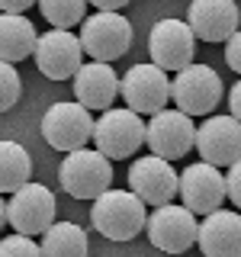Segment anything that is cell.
Segmentation results:
<instances>
[{
    "label": "cell",
    "instance_id": "6da1fadb",
    "mask_svg": "<svg viewBox=\"0 0 241 257\" xmlns=\"http://www.w3.org/2000/svg\"><path fill=\"white\" fill-rule=\"evenodd\" d=\"M145 203L132 190H103L93 199L90 222L109 241H132L145 228Z\"/></svg>",
    "mask_w": 241,
    "mask_h": 257
},
{
    "label": "cell",
    "instance_id": "7a4b0ae2",
    "mask_svg": "<svg viewBox=\"0 0 241 257\" xmlns=\"http://www.w3.org/2000/svg\"><path fill=\"white\" fill-rule=\"evenodd\" d=\"M80 23L84 26H80L77 42L84 55H90V61H116L132 45V23L116 10H100Z\"/></svg>",
    "mask_w": 241,
    "mask_h": 257
},
{
    "label": "cell",
    "instance_id": "3957f363",
    "mask_svg": "<svg viewBox=\"0 0 241 257\" xmlns=\"http://www.w3.org/2000/svg\"><path fill=\"white\" fill-rule=\"evenodd\" d=\"M58 180L68 196L74 199H96L103 190H109L112 183V167L109 158H103L100 151L90 148H77L68 151V158L58 167Z\"/></svg>",
    "mask_w": 241,
    "mask_h": 257
},
{
    "label": "cell",
    "instance_id": "277c9868",
    "mask_svg": "<svg viewBox=\"0 0 241 257\" xmlns=\"http://www.w3.org/2000/svg\"><path fill=\"white\" fill-rule=\"evenodd\" d=\"M171 100L187 116H209L222 103V77L209 64H187L171 80Z\"/></svg>",
    "mask_w": 241,
    "mask_h": 257
},
{
    "label": "cell",
    "instance_id": "5b68a950",
    "mask_svg": "<svg viewBox=\"0 0 241 257\" xmlns=\"http://www.w3.org/2000/svg\"><path fill=\"white\" fill-rule=\"evenodd\" d=\"M90 139L103 158L123 161V158H132L145 145V122L132 109H103V116L93 122Z\"/></svg>",
    "mask_w": 241,
    "mask_h": 257
},
{
    "label": "cell",
    "instance_id": "8992f818",
    "mask_svg": "<svg viewBox=\"0 0 241 257\" xmlns=\"http://www.w3.org/2000/svg\"><path fill=\"white\" fill-rule=\"evenodd\" d=\"M119 93L126 100V109L151 116L171 103V77L158 64H132L119 80Z\"/></svg>",
    "mask_w": 241,
    "mask_h": 257
},
{
    "label": "cell",
    "instance_id": "52a82bcc",
    "mask_svg": "<svg viewBox=\"0 0 241 257\" xmlns=\"http://www.w3.org/2000/svg\"><path fill=\"white\" fill-rule=\"evenodd\" d=\"M193 139H196V125L180 109H158L151 112V122L145 125V145L151 148V155L164 161H177L190 155Z\"/></svg>",
    "mask_w": 241,
    "mask_h": 257
},
{
    "label": "cell",
    "instance_id": "ba28073f",
    "mask_svg": "<svg viewBox=\"0 0 241 257\" xmlns=\"http://www.w3.org/2000/svg\"><path fill=\"white\" fill-rule=\"evenodd\" d=\"M93 135V119L90 109L80 103H52L42 116V139L52 145L55 151H77L90 142Z\"/></svg>",
    "mask_w": 241,
    "mask_h": 257
},
{
    "label": "cell",
    "instance_id": "9c48e42d",
    "mask_svg": "<svg viewBox=\"0 0 241 257\" xmlns=\"http://www.w3.org/2000/svg\"><path fill=\"white\" fill-rule=\"evenodd\" d=\"M55 209L58 206H55L52 190L29 180V183H23L20 190H13L10 203H7V222L13 225V231L36 238L55 222Z\"/></svg>",
    "mask_w": 241,
    "mask_h": 257
},
{
    "label": "cell",
    "instance_id": "30bf717a",
    "mask_svg": "<svg viewBox=\"0 0 241 257\" xmlns=\"http://www.w3.org/2000/svg\"><path fill=\"white\" fill-rule=\"evenodd\" d=\"M39 74L48 80H68L74 77V71L84 64V48H80L77 36L71 29H48L36 39L32 48Z\"/></svg>",
    "mask_w": 241,
    "mask_h": 257
},
{
    "label": "cell",
    "instance_id": "8fae6325",
    "mask_svg": "<svg viewBox=\"0 0 241 257\" xmlns=\"http://www.w3.org/2000/svg\"><path fill=\"white\" fill-rule=\"evenodd\" d=\"M148 241L164 254H183L196 244V215L187 206L164 203L145 219Z\"/></svg>",
    "mask_w": 241,
    "mask_h": 257
},
{
    "label": "cell",
    "instance_id": "7c38bea8",
    "mask_svg": "<svg viewBox=\"0 0 241 257\" xmlns=\"http://www.w3.org/2000/svg\"><path fill=\"white\" fill-rule=\"evenodd\" d=\"M177 193L183 196V206L193 215H209L225 203V180L222 171L206 161L190 164L183 174H177Z\"/></svg>",
    "mask_w": 241,
    "mask_h": 257
},
{
    "label": "cell",
    "instance_id": "4fadbf2b",
    "mask_svg": "<svg viewBox=\"0 0 241 257\" xmlns=\"http://www.w3.org/2000/svg\"><path fill=\"white\" fill-rule=\"evenodd\" d=\"M148 52L151 64H158L161 71H180L196 55V36L180 20H161L148 36Z\"/></svg>",
    "mask_w": 241,
    "mask_h": 257
},
{
    "label": "cell",
    "instance_id": "5bb4252c",
    "mask_svg": "<svg viewBox=\"0 0 241 257\" xmlns=\"http://www.w3.org/2000/svg\"><path fill=\"white\" fill-rule=\"evenodd\" d=\"M129 187H132V193L145 206L174 203L177 171L171 167V161H164L158 155H145L139 161H132V167H129Z\"/></svg>",
    "mask_w": 241,
    "mask_h": 257
},
{
    "label": "cell",
    "instance_id": "9a60e30c",
    "mask_svg": "<svg viewBox=\"0 0 241 257\" xmlns=\"http://www.w3.org/2000/svg\"><path fill=\"white\" fill-rule=\"evenodd\" d=\"M193 148L199 151V158L212 167H228L235 164L241 155V125L231 116H209L203 125L196 128Z\"/></svg>",
    "mask_w": 241,
    "mask_h": 257
},
{
    "label": "cell",
    "instance_id": "2e32d148",
    "mask_svg": "<svg viewBox=\"0 0 241 257\" xmlns=\"http://www.w3.org/2000/svg\"><path fill=\"white\" fill-rule=\"evenodd\" d=\"M241 13L235 0H193L187 13V26L199 42H225L238 32Z\"/></svg>",
    "mask_w": 241,
    "mask_h": 257
},
{
    "label": "cell",
    "instance_id": "e0dca14e",
    "mask_svg": "<svg viewBox=\"0 0 241 257\" xmlns=\"http://www.w3.org/2000/svg\"><path fill=\"white\" fill-rule=\"evenodd\" d=\"M196 244L206 257H241V219L238 212H215L203 215V225H196Z\"/></svg>",
    "mask_w": 241,
    "mask_h": 257
},
{
    "label": "cell",
    "instance_id": "ac0fdd59",
    "mask_svg": "<svg viewBox=\"0 0 241 257\" xmlns=\"http://www.w3.org/2000/svg\"><path fill=\"white\" fill-rule=\"evenodd\" d=\"M119 93V74L109 61H90L74 71V96L84 109H109Z\"/></svg>",
    "mask_w": 241,
    "mask_h": 257
},
{
    "label": "cell",
    "instance_id": "d6986e66",
    "mask_svg": "<svg viewBox=\"0 0 241 257\" xmlns=\"http://www.w3.org/2000/svg\"><path fill=\"white\" fill-rule=\"evenodd\" d=\"M36 26L23 13H0V61H26L36 48Z\"/></svg>",
    "mask_w": 241,
    "mask_h": 257
},
{
    "label": "cell",
    "instance_id": "ffe728a7",
    "mask_svg": "<svg viewBox=\"0 0 241 257\" xmlns=\"http://www.w3.org/2000/svg\"><path fill=\"white\" fill-rule=\"evenodd\" d=\"M87 231L74 222H52L42 231V257H87Z\"/></svg>",
    "mask_w": 241,
    "mask_h": 257
},
{
    "label": "cell",
    "instance_id": "44dd1931",
    "mask_svg": "<svg viewBox=\"0 0 241 257\" xmlns=\"http://www.w3.org/2000/svg\"><path fill=\"white\" fill-rule=\"evenodd\" d=\"M32 177V161L16 142H0V193H13Z\"/></svg>",
    "mask_w": 241,
    "mask_h": 257
},
{
    "label": "cell",
    "instance_id": "7402d4cb",
    "mask_svg": "<svg viewBox=\"0 0 241 257\" xmlns=\"http://www.w3.org/2000/svg\"><path fill=\"white\" fill-rule=\"evenodd\" d=\"M39 10L55 29H71L84 20V10H87V0H36Z\"/></svg>",
    "mask_w": 241,
    "mask_h": 257
},
{
    "label": "cell",
    "instance_id": "603a6c76",
    "mask_svg": "<svg viewBox=\"0 0 241 257\" xmlns=\"http://www.w3.org/2000/svg\"><path fill=\"white\" fill-rule=\"evenodd\" d=\"M20 93H23V84H20V74H16L13 64L0 61V112L13 109L20 103Z\"/></svg>",
    "mask_w": 241,
    "mask_h": 257
},
{
    "label": "cell",
    "instance_id": "cb8c5ba5",
    "mask_svg": "<svg viewBox=\"0 0 241 257\" xmlns=\"http://www.w3.org/2000/svg\"><path fill=\"white\" fill-rule=\"evenodd\" d=\"M0 257H42L39 244L29 235H10V238H0Z\"/></svg>",
    "mask_w": 241,
    "mask_h": 257
},
{
    "label": "cell",
    "instance_id": "d4e9b609",
    "mask_svg": "<svg viewBox=\"0 0 241 257\" xmlns=\"http://www.w3.org/2000/svg\"><path fill=\"white\" fill-rule=\"evenodd\" d=\"M222 180H225V199H228L231 206H241V167H238V161L228 164V174H225Z\"/></svg>",
    "mask_w": 241,
    "mask_h": 257
},
{
    "label": "cell",
    "instance_id": "484cf974",
    "mask_svg": "<svg viewBox=\"0 0 241 257\" xmlns=\"http://www.w3.org/2000/svg\"><path fill=\"white\" fill-rule=\"evenodd\" d=\"M225 61H228V68L235 71H241V36L238 32H231L228 39H225Z\"/></svg>",
    "mask_w": 241,
    "mask_h": 257
},
{
    "label": "cell",
    "instance_id": "4316f807",
    "mask_svg": "<svg viewBox=\"0 0 241 257\" xmlns=\"http://www.w3.org/2000/svg\"><path fill=\"white\" fill-rule=\"evenodd\" d=\"M36 0H0V13H26Z\"/></svg>",
    "mask_w": 241,
    "mask_h": 257
},
{
    "label": "cell",
    "instance_id": "83f0119b",
    "mask_svg": "<svg viewBox=\"0 0 241 257\" xmlns=\"http://www.w3.org/2000/svg\"><path fill=\"white\" fill-rule=\"evenodd\" d=\"M228 116H231V119L241 116V84H235V87L228 90Z\"/></svg>",
    "mask_w": 241,
    "mask_h": 257
},
{
    "label": "cell",
    "instance_id": "f1b7e54d",
    "mask_svg": "<svg viewBox=\"0 0 241 257\" xmlns=\"http://www.w3.org/2000/svg\"><path fill=\"white\" fill-rule=\"evenodd\" d=\"M87 4H93L96 7V10H123V7H129V4H132V0H87Z\"/></svg>",
    "mask_w": 241,
    "mask_h": 257
},
{
    "label": "cell",
    "instance_id": "f546056e",
    "mask_svg": "<svg viewBox=\"0 0 241 257\" xmlns=\"http://www.w3.org/2000/svg\"><path fill=\"white\" fill-rule=\"evenodd\" d=\"M4 225H7V203L0 199V228H4Z\"/></svg>",
    "mask_w": 241,
    "mask_h": 257
}]
</instances>
